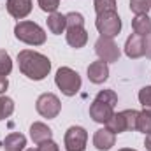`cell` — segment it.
Returning <instances> with one entry per match:
<instances>
[{"instance_id":"6","label":"cell","mask_w":151,"mask_h":151,"mask_svg":"<svg viewBox=\"0 0 151 151\" xmlns=\"http://www.w3.org/2000/svg\"><path fill=\"white\" fill-rule=\"evenodd\" d=\"M95 53H97V56H99L102 62H106V63L118 62V58H119V55H121V51H119L118 44L114 42V39L102 37V35L97 39V42H95Z\"/></svg>"},{"instance_id":"24","label":"cell","mask_w":151,"mask_h":151,"mask_svg":"<svg viewBox=\"0 0 151 151\" xmlns=\"http://www.w3.org/2000/svg\"><path fill=\"white\" fill-rule=\"evenodd\" d=\"M12 70V60L5 49H0V76H9Z\"/></svg>"},{"instance_id":"29","label":"cell","mask_w":151,"mask_h":151,"mask_svg":"<svg viewBox=\"0 0 151 151\" xmlns=\"http://www.w3.org/2000/svg\"><path fill=\"white\" fill-rule=\"evenodd\" d=\"M37 151H60V148H58V144H56L53 139H49V141L40 142L39 148H37Z\"/></svg>"},{"instance_id":"3","label":"cell","mask_w":151,"mask_h":151,"mask_svg":"<svg viewBox=\"0 0 151 151\" xmlns=\"http://www.w3.org/2000/svg\"><path fill=\"white\" fill-rule=\"evenodd\" d=\"M55 83L65 97H74L81 90V76L70 67H60L55 76Z\"/></svg>"},{"instance_id":"18","label":"cell","mask_w":151,"mask_h":151,"mask_svg":"<svg viewBox=\"0 0 151 151\" xmlns=\"http://www.w3.org/2000/svg\"><path fill=\"white\" fill-rule=\"evenodd\" d=\"M106 128L111 130L113 134L127 132V123H125V116H123V113H114L113 116H111V119L106 123Z\"/></svg>"},{"instance_id":"33","label":"cell","mask_w":151,"mask_h":151,"mask_svg":"<svg viewBox=\"0 0 151 151\" xmlns=\"http://www.w3.org/2000/svg\"><path fill=\"white\" fill-rule=\"evenodd\" d=\"M118 151H137V150H132V148H123V150H118Z\"/></svg>"},{"instance_id":"34","label":"cell","mask_w":151,"mask_h":151,"mask_svg":"<svg viewBox=\"0 0 151 151\" xmlns=\"http://www.w3.org/2000/svg\"><path fill=\"white\" fill-rule=\"evenodd\" d=\"M25 151H37V150H34V148H30V150H25Z\"/></svg>"},{"instance_id":"1","label":"cell","mask_w":151,"mask_h":151,"mask_svg":"<svg viewBox=\"0 0 151 151\" xmlns=\"http://www.w3.org/2000/svg\"><path fill=\"white\" fill-rule=\"evenodd\" d=\"M18 65H19L21 74L27 76L32 81H42L51 72L49 58L42 53L32 51V49H23L18 53Z\"/></svg>"},{"instance_id":"11","label":"cell","mask_w":151,"mask_h":151,"mask_svg":"<svg viewBox=\"0 0 151 151\" xmlns=\"http://www.w3.org/2000/svg\"><path fill=\"white\" fill-rule=\"evenodd\" d=\"M5 7L14 19H23L32 12V0H7Z\"/></svg>"},{"instance_id":"13","label":"cell","mask_w":151,"mask_h":151,"mask_svg":"<svg viewBox=\"0 0 151 151\" xmlns=\"http://www.w3.org/2000/svg\"><path fill=\"white\" fill-rule=\"evenodd\" d=\"M65 37H67V44L70 47L79 49V47L86 46V42H88V32H86L84 27H72V28H67Z\"/></svg>"},{"instance_id":"8","label":"cell","mask_w":151,"mask_h":151,"mask_svg":"<svg viewBox=\"0 0 151 151\" xmlns=\"http://www.w3.org/2000/svg\"><path fill=\"white\" fill-rule=\"evenodd\" d=\"M114 114V107L109 106V104H104L100 100H93L91 106H90V116L93 121L97 123H107L111 119V116Z\"/></svg>"},{"instance_id":"17","label":"cell","mask_w":151,"mask_h":151,"mask_svg":"<svg viewBox=\"0 0 151 151\" xmlns=\"http://www.w3.org/2000/svg\"><path fill=\"white\" fill-rule=\"evenodd\" d=\"M132 28H134V34L141 35V37H146L151 32V18L148 14H139L132 19Z\"/></svg>"},{"instance_id":"22","label":"cell","mask_w":151,"mask_h":151,"mask_svg":"<svg viewBox=\"0 0 151 151\" xmlns=\"http://www.w3.org/2000/svg\"><path fill=\"white\" fill-rule=\"evenodd\" d=\"M95 5V12L102 14V12H116V0H93Z\"/></svg>"},{"instance_id":"4","label":"cell","mask_w":151,"mask_h":151,"mask_svg":"<svg viewBox=\"0 0 151 151\" xmlns=\"http://www.w3.org/2000/svg\"><path fill=\"white\" fill-rule=\"evenodd\" d=\"M95 27H97V30H99V34L102 37L114 39L121 32V18L118 16V12H102V14H97Z\"/></svg>"},{"instance_id":"21","label":"cell","mask_w":151,"mask_h":151,"mask_svg":"<svg viewBox=\"0 0 151 151\" xmlns=\"http://www.w3.org/2000/svg\"><path fill=\"white\" fill-rule=\"evenodd\" d=\"M151 9V0H130V11L139 16V14H148Z\"/></svg>"},{"instance_id":"10","label":"cell","mask_w":151,"mask_h":151,"mask_svg":"<svg viewBox=\"0 0 151 151\" xmlns=\"http://www.w3.org/2000/svg\"><path fill=\"white\" fill-rule=\"evenodd\" d=\"M86 72H88V79H90L93 84H102V83H106L107 77H109V65H107L106 62L99 60V62L90 63Z\"/></svg>"},{"instance_id":"20","label":"cell","mask_w":151,"mask_h":151,"mask_svg":"<svg viewBox=\"0 0 151 151\" xmlns=\"http://www.w3.org/2000/svg\"><path fill=\"white\" fill-rule=\"evenodd\" d=\"M14 113V100L9 97H0V121L7 119Z\"/></svg>"},{"instance_id":"26","label":"cell","mask_w":151,"mask_h":151,"mask_svg":"<svg viewBox=\"0 0 151 151\" xmlns=\"http://www.w3.org/2000/svg\"><path fill=\"white\" fill-rule=\"evenodd\" d=\"M139 102L144 107V111H150L151 113V86L141 88V91H139Z\"/></svg>"},{"instance_id":"5","label":"cell","mask_w":151,"mask_h":151,"mask_svg":"<svg viewBox=\"0 0 151 151\" xmlns=\"http://www.w3.org/2000/svg\"><path fill=\"white\" fill-rule=\"evenodd\" d=\"M35 109L42 118L53 119L62 111V102L55 93H42L35 102Z\"/></svg>"},{"instance_id":"30","label":"cell","mask_w":151,"mask_h":151,"mask_svg":"<svg viewBox=\"0 0 151 151\" xmlns=\"http://www.w3.org/2000/svg\"><path fill=\"white\" fill-rule=\"evenodd\" d=\"M144 42H146V53H144V55L151 60V32L144 37Z\"/></svg>"},{"instance_id":"14","label":"cell","mask_w":151,"mask_h":151,"mask_svg":"<svg viewBox=\"0 0 151 151\" xmlns=\"http://www.w3.org/2000/svg\"><path fill=\"white\" fill-rule=\"evenodd\" d=\"M30 137H32V141L35 144H40L44 141H49L53 137V132H51V128L47 125H44L40 121H35V123L30 125Z\"/></svg>"},{"instance_id":"31","label":"cell","mask_w":151,"mask_h":151,"mask_svg":"<svg viewBox=\"0 0 151 151\" xmlns=\"http://www.w3.org/2000/svg\"><path fill=\"white\" fill-rule=\"evenodd\" d=\"M7 88H9V81H7V76H0V93H4Z\"/></svg>"},{"instance_id":"9","label":"cell","mask_w":151,"mask_h":151,"mask_svg":"<svg viewBox=\"0 0 151 151\" xmlns=\"http://www.w3.org/2000/svg\"><path fill=\"white\" fill-rule=\"evenodd\" d=\"M144 53H146L144 37H141L137 34H132L125 42V55L128 58H141V56H144Z\"/></svg>"},{"instance_id":"23","label":"cell","mask_w":151,"mask_h":151,"mask_svg":"<svg viewBox=\"0 0 151 151\" xmlns=\"http://www.w3.org/2000/svg\"><path fill=\"white\" fill-rule=\"evenodd\" d=\"M121 113H123V116H125L127 132L137 130V116H139V111H135V109H125V111H121Z\"/></svg>"},{"instance_id":"2","label":"cell","mask_w":151,"mask_h":151,"mask_svg":"<svg viewBox=\"0 0 151 151\" xmlns=\"http://www.w3.org/2000/svg\"><path fill=\"white\" fill-rule=\"evenodd\" d=\"M14 35L18 40L28 44V46H42L46 42V32L34 21H18L14 27Z\"/></svg>"},{"instance_id":"7","label":"cell","mask_w":151,"mask_h":151,"mask_svg":"<svg viewBox=\"0 0 151 151\" xmlns=\"http://www.w3.org/2000/svg\"><path fill=\"white\" fill-rule=\"evenodd\" d=\"M67 151H84L88 142V132L83 127H70L63 137Z\"/></svg>"},{"instance_id":"32","label":"cell","mask_w":151,"mask_h":151,"mask_svg":"<svg viewBox=\"0 0 151 151\" xmlns=\"http://www.w3.org/2000/svg\"><path fill=\"white\" fill-rule=\"evenodd\" d=\"M144 146H146V150L151 151V134L146 135V141H144Z\"/></svg>"},{"instance_id":"25","label":"cell","mask_w":151,"mask_h":151,"mask_svg":"<svg viewBox=\"0 0 151 151\" xmlns=\"http://www.w3.org/2000/svg\"><path fill=\"white\" fill-rule=\"evenodd\" d=\"M95 100H100V102L109 104V106H113V107H114V106L118 104V95L114 93L113 90H100V91L97 93Z\"/></svg>"},{"instance_id":"12","label":"cell","mask_w":151,"mask_h":151,"mask_svg":"<svg viewBox=\"0 0 151 151\" xmlns=\"http://www.w3.org/2000/svg\"><path fill=\"white\" fill-rule=\"evenodd\" d=\"M116 142V134H113L107 128H100L93 135V146L99 151H109Z\"/></svg>"},{"instance_id":"15","label":"cell","mask_w":151,"mask_h":151,"mask_svg":"<svg viewBox=\"0 0 151 151\" xmlns=\"http://www.w3.org/2000/svg\"><path fill=\"white\" fill-rule=\"evenodd\" d=\"M47 28L51 34L55 35H60L67 30V19H65V14L62 12H51L47 16Z\"/></svg>"},{"instance_id":"28","label":"cell","mask_w":151,"mask_h":151,"mask_svg":"<svg viewBox=\"0 0 151 151\" xmlns=\"http://www.w3.org/2000/svg\"><path fill=\"white\" fill-rule=\"evenodd\" d=\"M39 7L44 11V12H56V9L60 7V0H37Z\"/></svg>"},{"instance_id":"16","label":"cell","mask_w":151,"mask_h":151,"mask_svg":"<svg viewBox=\"0 0 151 151\" xmlns=\"http://www.w3.org/2000/svg\"><path fill=\"white\" fill-rule=\"evenodd\" d=\"M25 146H27V137L19 132L9 134L4 139V150L5 151H25Z\"/></svg>"},{"instance_id":"19","label":"cell","mask_w":151,"mask_h":151,"mask_svg":"<svg viewBox=\"0 0 151 151\" xmlns=\"http://www.w3.org/2000/svg\"><path fill=\"white\" fill-rule=\"evenodd\" d=\"M137 130L142 134H151V113L150 111H141L137 116Z\"/></svg>"},{"instance_id":"27","label":"cell","mask_w":151,"mask_h":151,"mask_svg":"<svg viewBox=\"0 0 151 151\" xmlns=\"http://www.w3.org/2000/svg\"><path fill=\"white\" fill-rule=\"evenodd\" d=\"M65 19H67V28L84 27V16L81 12H69V14H65Z\"/></svg>"}]
</instances>
